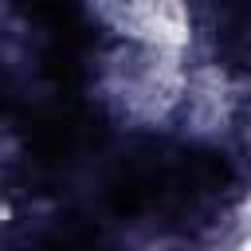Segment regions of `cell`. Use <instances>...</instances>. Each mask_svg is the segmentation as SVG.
I'll return each instance as SVG.
<instances>
[{"label": "cell", "mask_w": 251, "mask_h": 251, "mask_svg": "<svg viewBox=\"0 0 251 251\" xmlns=\"http://www.w3.org/2000/svg\"><path fill=\"white\" fill-rule=\"evenodd\" d=\"M94 16L114 35V43L188 55L192 43L188 0H94Z\"/></svg>", "instance_id": "obj_1"}, {"label": "cell", "mask_w": 251, "mask_h": 251, "mask_svg": "<svg viewBox=\"0 0 251 251\" xmlns=\"http://www.w3.org/2000/svg\"><path fill=\"white\" fill-rule=\"evenodd\" d=\"M239 251H251V227H247V235L239 239Z\"/></svg>", "instance_id": "obj_2"}]
</instances>
